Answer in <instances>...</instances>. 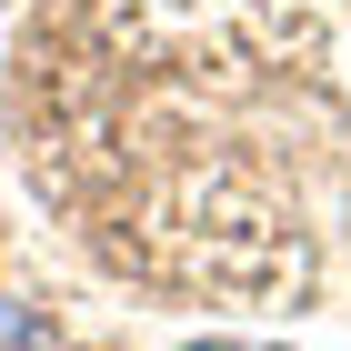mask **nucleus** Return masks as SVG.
<instances>
[{"mask_svg": "<svg viewBox=\"0 0 351 351\" xmlns=\"http://www.w3.org/2000/svg\"><path fill=\"white\" fill-rule=\"evenodd\" d=\"M0 351H60V331L40 322L30 301H10V291H0Z\"/></svg>", "mask_w": 351, "mask_h": 351, "instance_id": "obj_1", "label": "nucleus"}]
</instances>
